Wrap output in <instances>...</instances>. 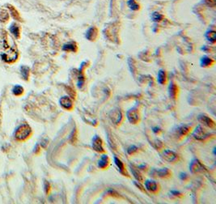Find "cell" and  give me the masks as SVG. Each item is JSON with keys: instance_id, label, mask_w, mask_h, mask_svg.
Instances as JSON below:
<instances>
[{"instance_id": "44dd1931", "label": "cell", "mask_w": 216, "mask_h": 204, "mask_svg": "<svg viewBox=\"0 0 216 204\" xmlns=\"http://www.w3.org/2000/svg\"><path fill=\"white\" fill-rule=\"evenodd\" d=\"M157 81L161 85H164L167 83V75H166L165 70H160L159 71L158 76H157Z\"/></svg>"}, {"instance_id": "cb8c5ba5", "label": "cell", "mask_w": 216, "mask_h": 204, "mask_svg": "<svg viewBox=\"0 0 216 204\" xmlns=\"http://www.w3.org/2000/svg\"><path fill=\"white\" fill-rule=\"evenodd\" d=\"M10 31H11V33L14 35L15 37V38H20V28L17 25H15V24H12V25H11V27H10Z\"/></svg>"}, {"instance_id": "5b68a950", "label": "cell", "mask_w": 216, "mask_h": 204, "mask_svg": "<svg viewBox=\"0 0 216 204\" xmlns=\"http://www.w3.org/2000/svg\"><path fill=\"white\" fill-rule=\"evenodd\" d=\"M109 118L115 126H119L123 120V114L122 110L118 108H115L110 111Z\"/></svg>"}, {"instance_id": "74e56055", "label": "cell", "mask_w": 216, "mask_h": 204, "mask_svg": "<svg viewBox=\"0 0 216 204\" xmlns=\"http://www.w3.org/2000/svg\"><path fill=\"white\" fill-rule=\"evenodd\" d=\"M180 178L183 181H186V179H188V175L186 173H180Z\"/></svg>"}, {"instance_id": "6da1fadb", "label": "cell", "mask_w": 216, "mask_h": 204, "mask_svg": "<svg viewBox=\"0 0 216 204\" xmlns=\"http://www.w3.org/2000/svg\"><path fill=\"white\" fill-rule=\"evenodd\" d=\"M0 37L3 41V47L4 51L1 54V57L3 61L7 62H12L17 60L18 58V52L13 48L12 46H9L8 42V36L4 30L0 29Z\"/></svg>"}, {"instance_id": "1f68e13d", "label": "cell", "mask_w": 216, "mask_h": 204, "mask_svg": "<svg viewBox=\"0 0 216 204\" xmlns=\"http://www.w3.org/2000/svg\"><path fill=\"white\" fill-rule=\"evenodd\" d=\"M77 131L75 129H74V131H72V133L70 134V141L71 142V143H75L77 139Z\"/></svg>"}, {"instance_id": "484cf974", "label": "cell", "mask_w": 216, "mask_h": 204, "mask_svg": "<svg viewBox=\"0 0 216 204\" xmlns=\"http://www.w3.org/2000/svg\"><path fill=\"white\" fill-rule=\"evenodd\" d=\"M128 7L133 11H138L140 9V5L135 0H129L127 2Z\"/></svg>"}, {"instance_id": "4316f807", "label": "cell", "mask_w": 216, "mask_h": 204, "mask_svg": "<svg viewBox=\"0 0 216 204\" xmlns=\"http://www.w3.org/2000/svg\"><path fill=\"white\" fill-rule=\"evenodd\" d=\"M13 94L15 96H21L24 93V89L22 86L20 85H15L12 89Z\"/></svg>"}, {"instance_id": "f35d334b", "label": "cell", "mask_w": 216, "mask_h": 204, "mask_svg": "<svg viewBox=\"0 0 216 204\" xmlns=\"http://www.w3.org/2000/svg\"><path fill=\"white\" fill-rule=\"evenodd\" d=\"M48 142H49V141H48V139H44L41 141V146H42L43 147L45 148V147H47V145H48V143H49Z\"/></svg>"}, {"instance_id": "ffe728a7", "label": "cell", "mask_w": 216, "mask_h": 204, "mask_svg": "<svg viewBox=\"0 0 216 204\" xmlns=\"http://www.w3.org/2000/svg\"><path fill=\"white\" fill-rule=\"evenodd\" d=\"M130 167L131 173H132V174H133V176H134V178L137 180L138 182L143 181V175L141 174V173H140L138 168L135 167L134 165H130Z\"/></svg>"}, {"instance_id": "3957f363", "label": "cell", "mask_w": 216, "mask_h": 204, "mask_svg": "<svg viewBox=\"0 0 216 204\" xmlns=\"http://www.w3.org/2000/svg\"><path fill=\"white\" fill-rule=\"evenodd\" d=\"M210 135H215L214 133H210L208 131L202 126L201 125H198L195 131L193 133V136L195 139L199 141H205L208 139L210 137Z\"/></svg>"}, {"instance_id": "8fae6325", "label": "cell", "mask_w": 216, "mask_h": 204, "mask_svg": "<svg viewBox=\"0 0 216 204\" xmlns=\"http://www.w3.org/2000/svg\"><path fill=\"white\" fill-rule=\"evenodd\" d=\"M59 103L64 110L70 111L74 109V103L72 99L69 97H62L59 100Z\"/></svg>"}, {"instance_id": "8992f818", "label": "cell", "mask_w": 216, "mask_h": 204, "mask_svg": "<svg viewBox=\"0 0 216 204\" xmlns=\"http://www.w3.org/2000/svg\"><path fill=\"white\" fill-rule=\"evenodd\" d=\"M126 118H127L128 121L133 125H136L140 121L139 113L137 109H135V108H132L130 110H128L126 113Z\"/></svg>"}, {"instance_id": "f546056e", "label": "cell", "mask_w": 216, "mask_h": 204, "mask_svg": "<svg viewBox=\"0 0 216 204\" xmlns=\"http://www.w3.org/2000/svg\"><path fill=\"white\" fill-rule=\"evenodd\" d=\"M163 19H164V16H163V15H161L160 13L154 12L152 14V20L155 22L161 21Z\"/></svg>"}, {"instance_id": "30bf717a", "label": "cell", "mask_w": 216, "mask_h": 204, "mask_svg": "<svg viewBox=\"0 0 216 204\" xmlns=\"http://www.w3.org/2000/svg\"><path fill=\"white\" fill-rule=\"evenodd\" d=\"M145 188L151 194H157L159 191V185L153 180H147L145 181Z\"/></svg>"}, {"instance_id": "4fadbf2b", "label": "cell", "mask_w": 216, "mask_h": 204, "mask_svg": "<svg viewBox=\"0 0 216 204\" xmlns=\"http://www.w3.org/2000/svg\"><path fill=\"white\" fill-rule=\"evenodd\" d=\"M155 175L157 177H160V178H169L172 176V172H171L167 168H159V169H155Z\"/></svg>"}, {"instance_id": "e0dca14e", "label": "cell", "mask_w": 216, "mask_h": 204, "mask_svg": "<svg viewBox=\"0 0 216 204\" xmlns=\"http://www.w3.org/2000/svg\"><path fill=\"white\" fill-rule=\"evenodd\" d=\"M114 163H115L116 166H117V168H118L119 172H120L122 175L129 177L127 172H126V170H125V165L123 164V162H122L120 159L117 158V157H116V156H114Z\"/></svg>"}, {"instance_id": "7a4b0ae2", "label": "cell", "mask_w": 216, "mask_h": 204, "mask_svg": "<svg viewBox=\"0 0 216 204\" xmlns=\"http://www.w3.org/2000/svg\"><path fill=\"white\" fill-rule=\"evenodd\" d=\"M32 134V129L27 124H24L19 126L15 132V137L18 140L23 141L27 139Z\"/></svg>"}, {"instance_id": "ab89813d", "label": "cell", "mask_w": 216, "mask_h": 204, "mask_svg": "<svg viewBox=\"0 0 216 204\" xmlns=\"http://www.w3.org/2000/svg\"><path fill=\"white\" fill-rule=\"evenodd\" d=\"M152 131H153V132H154V133H155V134H159V132L161 131V129H160L159 127H157V126H156V127L153 128Z\"/></svg>"}, {"instance_id": "f1b7e54d", "label": "cell", "mask_w": 216, "mask_h": 204, "mask_svg": "<svg viewBox=\"0 0 216 204\" xmlns=\"http://www.w3.org/2000/svg\"><path fill=\"white\" fill-rule=\"evenodd\" d=\"M79 79H78V87L79 89H82L83 86L84 85V83H85V76L81 72H79Z\"/></svg>"}, {"instance_id": "277c9868", "label": "cell", "mask_w": 216, "mask_h": 204, "mask_svg": "<svg viewBox=\"0 0 216 204\" xmlns=\"http://www.w3.org/2000/svg\"><path fill=\"white\" fill-rule=\"evenodd\" d=\"M189 170L192 174H203L207 172V168L198 159H193L189 165Z\"/></svg>"}, {"instance_id": "d6a6232c", "label": "cell", "mask_w": 216, "mask_h": 204, "mask_svg": "<svg viewBox=\"0 0 216 204\" xmlns=\"http://www.w3.org/2000/svg\"><path fill=\"white\" fill-rule=\"evenodd\" d=\"M107 193H108V195H111V196H113V197H116V198H121L120 195H119L117 192H116L115 190H113V189H109Z\"/></svg>"}, {"instance_id": "ba28073f", "label": "cell", "mask_w": 216, "mask_h": 204, "mask_svg": "<svg viewBox=\"0 0 216 204\" xmlns=\"http://www.w3.org/2000/svg\"><path fill=\"white\" fill-rule=\"evenodd\" d=\"M92 148L95 150L96 152H97L99 153H104L105 152V150L104 148L103 145V141L101 139V138L98 135H95L93 139H92Z\"/></svg>"}, {"instance_id": "603a6c76", "label": "cell", "mask_w": 216, "mask_h": 204, "mask_svg": "<svg viewBox=\"0 0 216 204\" xmlns=\"http://www.w3.org/2000/svg\"><path fill=\"white\" fill-rule=\"evenodd\" d=\"M206 37L208 41H210L212 44H215L216 42V33L215 30H209L207 31L206 33Z\"/></svg>"}, {"instance_id": "8d00e7d4", "label": "cell", "mask_w": 216, "mask_h": 204, "mask_svg": "<svg viewBox=\"0 0 216 204\" xmlns=\"http://www.w3.org/2000/svg\"><path fill=\"white\" fill-rule=\"evenodd\" d=\"M67 92L68 93H70V97H71V98H75V90H73V89H71V88H70V87H67Z\"/></svg>"}, {"instance_id": "52a82bcc", "label": "cell", "mask_w": 216, "mask_h": 204, "mask_svg": "<svg viewBox=\"0 0 216 204\" xmlns=\"http://www.w3.org/2000/svg\"><path fill=\"white\" fill-rule=\"evenodd\" d=\"M161 157L165 161L169 163H176L179 160V155L170 150H165L161 154Z\"/></svg>"}, {"instance_id": "7c38bea8", "label": "cell", "mask_w": 216, "mask_h": 204, "mask_svg": "<svg viewBox=\"0 0 216 204\" xmlns=\"http://www.w3.org/2000/svg\"><path fill=\"white\" fill-rule=\"evenodd\" d=\"M98 36H99V31H98L97 28L95 27V26L89 28L85 34L87 40H88L90 41H95L97 39Z\"/></svg>"}, {"instance_id": "9a60e30c", "label": "cell", "mask_w": 216, "mask_h": 204, "mask_svg": "<svg viewBox=\"0 0 216 204\" xmlns=\"http://www.w3.org/2000/svg\"><path fill=\"white\" fill-rule=\"evenodd\" d=\"M190 131H191V127L189 126L181 125L177 129V134H178L180 138L186 137V135L189 134Z\"/></svg>"}, {"instance_id": "83f0119b", "label": "cell", "mask_w": 216, "mask_h": 204, "mask_svg": "<svg viewBox=\"0 0 216 204\" xmlns=\"http://www.w3.org/2000/svg\"><path fill=\"white\" fill-rule=\"evenodd\" d=\"M9 19L8 12L5 10H0V21L6 22Z\"/></svg>"}, {"instance_id": "9c48e42d", "label": "cell", "mask_w": 216, "mask_h": 204, "mask_svg": "<svg viewBox=\"0 0 216 204\" xmlns=\"http://www.w3.org/2000/svg\"><path fill=\"white\" fill-rule=\"evenodd\" d=\"M198 120L200 123L206 126L207 127H209L210 129H215V122H214L210 117H208L206 114H200L198 115Z\"/></svg>"}, {"instance_id": "d6986e66", "label": "cell", "mask_w": 216, "mask_h": 204, "mask_svg": "<svg viewBox=\"0 0 216 204\" xmlns=\"http://www.w3.org/2000/svg\"><path fill=\"white\" fill-rule=\"evenodd\" d=\"M200 64L202 67H210L215 64V60L209 56H203L200 60Z\"/></svg>"}, {"instance_id": "e575fe53", "label": "cell", "mask_w": 216, "mask_h": 204, "mask_svg": "<svg viewBox=\"0 0 216 204\" xmlns=\"http://www.w3.org/2000/svg\"><path fill=\"white\" fill-rule=\"evenodd\" d=\"M50 189H51V186H50V184H49L47 181H45V191H46V194H49V191H50Z\"/></svg>"}, {"instance_id": "2e32d148", "label": "cell", "mask_w": 216, "mask_h": 204, "mask_svg": "<svg viewBox=\"0 0 216 204\" xmlns=\"http://www.w3.org/2000/svg\"><path fill=\"white\" fill-rule=\"evenodd\" d=\"M110 165V160L109 157L105 154L101 155V159L98 161V167L101 169H106L107 168L109 167Z\"/></svg>"}, {"instance_id": "ac0fdd59", "label": "cell", "mask_w": 216, "mask_h": 204, "mask_svg": "<svg viewBox=\"0 0 216 204\" xmlns=\"http://www.w3.org/2000/svg\"><path fill=\"white\" fill-rule=\"evenodd\" d=\"M168 93L172 99L176 100L178 96V87L176 83H171L170 85L168 87Z\"/></svg>"}, {"instance_id": "4dcf8cb0", "label": "cell", "mask_w": 216, "mask_h": 204, "mask_svg": "<svg viewBox=\"0 0 216 204\" xmlns=\"http://www.w3.org/2000/svg\"><path fill=\"white\" fill-rule=\"evenodd\" d=\"M138 150V147L135 145H131L128 147L127 153L129 155H134V153H136Z\"/></svg>"}, {"instance_id": "d590c367", "label": "cell", "mask_w": 216, "mask_h": 204, "mask_svg": "<svg viewBox=\"0 0 216 204\" xmlns=\"http://www.w3.org/2000/svg\"><path fill=\"white\" fill-rule=\"evenodd\" d=\"M205 3H206V4L208 5L209 7H214L215 6L216 1L215 0H205Z\"/></svg>"}, {"instance_id": "7402d4cb", "label": "cell", "mask_w": 216, "mask_h": 204, "mask_svg": "<svg viewBox=\"0 0 216 204\" xmlns=\"http://www.w3.org/2000/svg\"><path fill=\"white\" fill-rule=\"evenodd\" d=\"M7 8L9 9L10 12L12 14V16L14 20H21V17H20V13L18 12V11L15 9L14 7L12 6V5H10V4H7Z\"/></svg>"}, {"instance_id": "5bb4252c", "label": "cell", "mask_w": 216, "mask_h": 204, "mask_svg": "<svg viewBox=\"0 0 216 204\" xmlns=\"http://www.w3.org/2000/svg\"><path fill=\"white\" fill-rule=\"evenodd\" d=\"M62 49L66 52H71V53H77L79 47L78 44L75 41H70V42L66 43L62 46Z\"/></svg>"}, {"instance_id": "60d3db41", "label": "cell", "mask_w": 216, "mask_h": 204, "mask_svg": "<svg viewBox=\"0 0 216 204\" xmlns=\"http://www.w3.org/2000/svg\"><path fill=\"white\" fill-rule=\"evenodd\" d=\"M34 152L36 153V154H39L40 152L39 144H37V145H36V147H35V150H34Z\"/></svg>"}, {"instance_id": "d4e9b609", "label": "cell", "mask_w": 216, "mask_h": 204, "mask_svg": "<svg viewBox=\"0 0 216 204\" xmlns=\"http://www.w3.org/2000/svg\"><path fill=\"white\" fill-rule=\"evenodd\" d=\"M20 73L25 80H28L29 77V68L26 66H22L20 67Z\"/></svg>"}, {"instance_id": "836d02e7", "label": "cell", "mask_w": 216, "mask_h": 204, "mask_svg": "<svg viewBox=\"0 0 216 204\" xmlns=\"http://www.w3.org/2000/svg\"><path fill=\"white\" fill-rule=\"evenodd\" d=\"M171 194L173 195H174L175 197H177V198H181L183 197V194L181 192L178 191V190H171Z\"/></svg>"}]
</instances>
